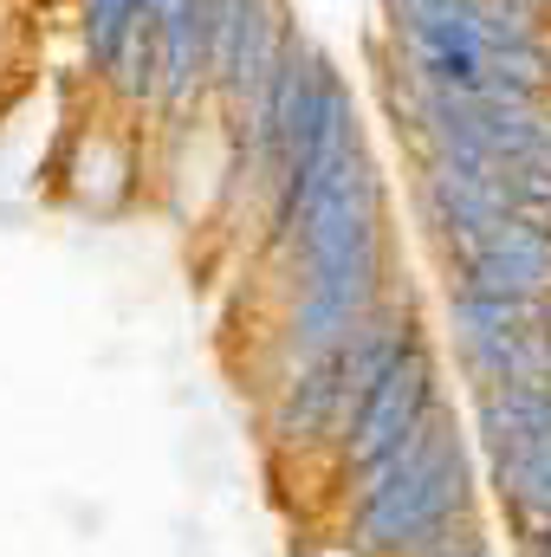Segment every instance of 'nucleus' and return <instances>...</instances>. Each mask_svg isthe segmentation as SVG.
Listing matches in <instances>:
<instances>
[{
	"label": "nucleus",
	"mask_w": 551,
	"mask_h": 557,
	"mask_svg": "<svg viewBox=\"0 0 551 557\" xmlns=\"http://www.w3.org/2000/svg\"><path fill=\"white\" fill-rule=\"evenodd\" d=\"M441 557H480V552H474V545H467V552H441Z\"/></svg>",
	"instance_id": "39448f33"
},
{
	"label": "nucleus",
	"mask_w": 551,
	"mask_h": 557,
	"mask_svg": "<svg viewBox=\"0 0 551 557\" xmlns=\"http://www.w3.org/2000/svg\"><path fill=\"white\" fill-rule=\"evenodd\" d=\"M467 506V454L454 434H441L434 460L415 473L403 493H390L377 512H357V545L370 557H403V552H434V539L461 519Z\"/></svg>",
	"instance_id": "f03ea898"
},
{
	"label": "nucleus",
	"mask_w": 551,
	"mask_h": 557,
	"mask_svg": "<svg viewBox=\"0 0 551 557\" xmlns=\"http://www.w3.org/2000/svg\"><path fill=\"white\" fill-rule=\"evenodd\" d=\"M137 7H143V0H91L85 46H91V65H98V72H118L124 39H131V26H137Z\"/></svg>",
	"instance_id": "20e7f679"
},
{
	"label": "nucleus",
	"mask_w": 551,
	"mask_h": 557,
	"mask_svg": "<svg viewBox=\"0 0 551 557\" xmlns=\"http://www.w3.org/2000/svg\"><path fill=\"white\" fill-rule=\"evenodd\" d=\"M351 149V98L344 85L325 72V65H305V85H298V124H292V149H285V169H279L273 188V234L292 240L311 195L325 188L331 162Z\"/></svg>",
	"instance_id": "f257e3e1"
},
{
	"label": "nucleus",
	"mask_w": 551,
	"mask_h": 557,
	"mask_svg": "<svg viewBox=\"0 0 551 557\" xmlns=\"http://www.w3.org/2000/svg\"><path fill=\"white\" fill-rule=\"evenodd\" d=\"M111 78H118L124 98H149V91L162 85V20H156V0H143L137 7V26H131L124 59H118Z\"/></svg>",
	"instance_id": "7ed1b4c3"
}]
</instances>
